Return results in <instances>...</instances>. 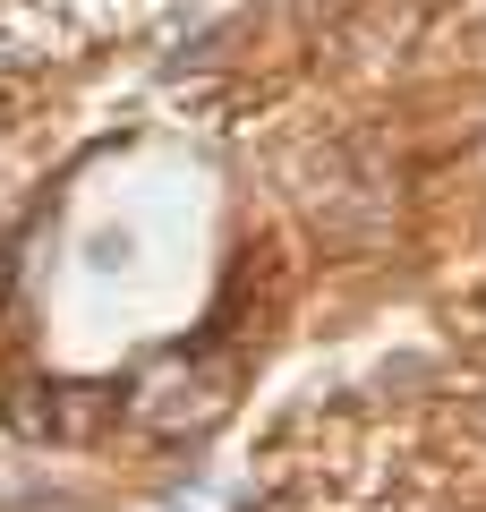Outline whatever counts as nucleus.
<instances>
[{"label": "nucleus", "instance_id": "f257e3e1", "mask_svg": "<svg viewBox=\"0 0 486 512\" xmlns=\"http://www.w3.org/2000/svg\"><path fill=\"white\" fill-rule=\"evenodd\" d=\"M0 512H486V0H0Z\"/></svg>", "mask_w": 486, "mask_h": 512}]
</instances>
